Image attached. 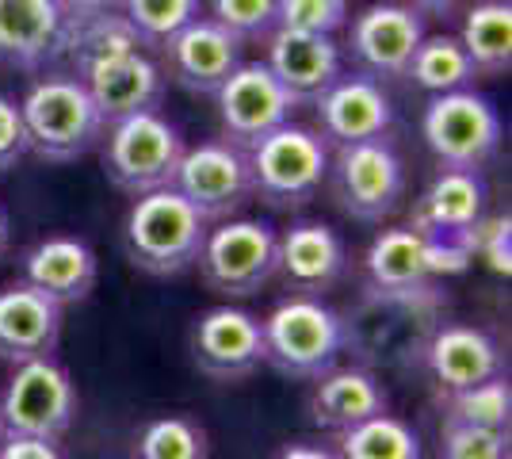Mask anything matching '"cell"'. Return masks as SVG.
I'll return each mask as SVG.
<instances>
[{
	"label": "cell",
	"mask_w": 512,
	"mask_h": 459,
	"mask_svg": "<svg viewBox=\"0 0 512 459\" xmlns=\"http://www.w3.org/2000/svg\"><path fill=\"white\" fill-rule=\"evenodd\" d=\"M20 115L27 127V153L54 165L92 153L107 127L85 81L62 69H50L31 81L20 100Z\"/></svg>",
	"instance_id": "cell-1"
},
{
	"label": "cell",
	"mask_w": 512,
	"mask_h": 459,
	"mask_svg": "<svg viewBox=\"0 0 512 459\" xmlns=\"http://www.w3.org/2000/svg\"><path fill=\"white\" fill-rule=\"evenodd\" d=\"M211 222L195 211L176 188H157L130 203L123 222V245L134 268L150 276H184L195 268Z\"/></svg>",
	"instance_id": "cell-2"
},
{
	"label": "cell",
	"mask_w": 512,
	"mask_h": 459,
	"mask_svg": "<svg viewBox=\"0 0 512 459\" xmlns=\"http://www.w3.org/2000/svg\"><path fill=\"white\" fill-rule=\"evenodd\" d=\"M264 329V364L287 379H318L344 352V318L314 295H287L272 306Z\"/></svg>",
	"instance_id": "cell-3"
},
{
	"label": "cell",
	"mask_w": 512,
	"mask_h": 459,
	"mask_svg": "<svg viewBox=\"0 0 512 459\" xmlns=\"http://www.w3.org/2000/svg\"><path fill=\"white\" fill-rule=\"evenodd\" d=\"M245 153H249L253 199L276 211H299L325 188L329 142L310 127L283 123Z\"/></svg>",
	"instance_id": "cell-4"
},
{
	"label": "cell",
	"mask_w": 512,
	"mask_h": 459,
	"mask_svg": "<svg viewBox=\"0 0 512 459\" xmlns=\"http://www.w3.org/2000/svg\"><path fill=\"white\" fill-rule=\"evenodd\" d=\"M184 150L188 146L180 131L161 111H138L127 119H115L107 123L100 138V161H104L107 180L134 199L157 188H172Z\"/></svg>",
	"instance_id": "cell-5"
},
{
	"label": "cell",
	"mask_w": 512,
	"mask_h": 459,
	"mask_svg": "<svg viewBox=\"0 0 512 459\" xmlns=\"http://www.w3.org/2000/svg\"><path fill=\"white\" fill-rule=\"evenodd\" d=\"M421 134L444 169L482 173L501 150V115L490 96L474 88L436 92L421 115Z\"/></svg>",
	"instance_id": "cell-6"
},
{
	"label": "cell",
	"mask_w": 512,
	"mask_h": 459,
	"mask_svg": "<svg viewBox=\"0 0 512 459\" xmlns=\"http://www.w3.org/2000/svg\"><path fill=\"white\" fill-rule=\"evenodd\" d=\"M279 234L260 219L214 222L199 249V280L226 299H249L276 280Z\"/></svg>",
	"instance_id": "cell-7"
},
{
	"label": "cell",
	"mask_w": 512,
	"mask_h": 459,
	"mask_svg": "<svg viewBox=\"0 0 512 459\" xmlns=\"http://www.w3.org/2000/svg\"><path fill=\"white\" fill-rule=\"evenodd\" d=\"M81 410L77 383L54 356L16 364L8 387L0 394V425L4 437L62 440Z\"/></svg>",
	"instance_id": "cell-8"
},
{
	"label": "cell",
	"mask_w": 512,
	"mask_h": 459,
	"mask_svg": "<svg viewBox=\"0 0 512 459\" xmlns=\"http://www.w3.org/2000/svg\"><path fill=\"white\" fill-rule=\"evenodd\" d=\"M325 184L348 219L383 222L406 199V165L390 142H356L333 146Z\"/></svg>",
	"instance_id": "cell-9"
},
{
	"label": "cell",
	"mask_w": 512,
	"mask_h": 459,
	"mask_svg": "<svg viewBox=\"0 0 512 459\" xmlns=\"http://www.w3.org/2000/svg\"><path fill=\"white\" fill-rule=\"evenodd\" d=\"M172 188L192 203L207 222L237 219L245 203L253 199V176H249V153L237 150L234 142H199L184 150Z\"/></svg>",
	"instance_id": "cell-10"
},
{
	"label": "cell",
	"mask_w": 512,
	"mask_h": 459,
	"mask_svg": "<svg viewBox=\"0 0 512 459\" xmlns=\"http://www.w3.org/2000/svg\"><path fill=\"white\" fill-rule=\"evenodd\" d=\"M214 108H218L226 142H234L237 150H249L264 134L291 123L299 104L291 100V92L279 85L264 62H241L214 92Z\"/></svg>",
	"instance_id": "cell-11"
},
{
	"label": "cell",
	"mask_w": 512,
	"mask_h": 459,
	"mask_svg": "<svg viewBox=\"0 0 512 459\" xmlns=\"http://www.w3.org/2000/svg\"><path fill=\"white\" fill-rule=\"evenodd\" d=\"M192 364L214 383H237L264 364V329L245 306H211L192 322L188 333Z\"/></svg>",
	"instance_id": "cell-12"
},
{
	"label": "cell",
	"mask_w": 512,
	"mask_h": 459,
	"mask_svg": "<svg viewBox=\"0 0 512 459\" xmlns=\"http://www.w3.org/2000/svg\"><path fill=\"white\" fill-rule=\"evenodd\" d=\"M425 39V16L402 0L367 4L348 27V54L363 77L390 81L406 77L417 46Z\"/></svg>",
	"instance_id": "cell-13"
},
{
	"label": "cell",
	"mask_w": 512,
	"mask_h": 459,
	"mask_svg": "<svg viewBox=\"0 0 512 459\" xmlns=\"http://www.w3.org/2000/svg\"><path fill=\"white\" fill-rule=\"evenodd\" d=\"M318 134L329 146H356V142H383L394 131V100L386 88L363 73L337 77L314 100Z\"/></svg>",
	"instance_id": "cell-14"
},
{
	"label": "cell",
	"mask_w": 512,
	"mask_h": 459,
	"mask_svg": "<svg viewBox=\"0 0 512 459\" xmlns=\"http://www.w3.org/2000/svg\"><path fill=\"white\" fill-rule=\"evenodd\" d=\"M482 219H486V180L467 169H440L413 203L409 230H417L428 241L467 249L470 230Z\"/></svg>",
	"instance_id": "cell-15"
},
{
	"label": "cell",
	"mask_w": 512,
	"mask_h": 459,
	"mask_svg": "<svg viewBox=\"0 0 512 459\" xmlns=\"http://www.w3.org/2000/svg\"><path fill=\"white\" fill-rule=\"evenodd\" d=\"M344 272H348V245L329 222L302 219L279 234L276 276L291 295L321 299L325 291L341 284Z\"/></svg>",
	"instance_id": "cell-16"
},
{
	"label": "cell",
	"mask_w": 512,
	"mask_h": 459,
	"mask_svg": "<svg viewBox=\"0 0 512 459\" xmlns=\"http://www.w3.org/2000/svg\"><path fill=\"white\" fill-rule=\"evenodd\" d=\"M241 66V43L214 20H192L161 46V69L192 96H214Z\"/></svg>",
	"instance_id": "cell-17"
},
{
	"label": "cell",
	"mask_w": 512,
	"mask_h": 459,
	"mask_svg": "<svg viewBox=\"0 0 512 459\" xmlns=\"http://www.w3.org/2000/svg\"><path fill=\"white\" fill-rule=\"evenodd\" d=\"M69 20L58 0H0V62L43 73L65 58Z\"/></svg>",
	"instance_id": "cell-18"
},
{
	"label": "cell",
	"mask_w": 512,
	"mask_h": 459,
	"mask_svg": "<svg viewBox=\"0 0 512 459\" xmlns=\"http://www.w3.org/2000/svg\"><path fill=\"white\" fill-rule=\"evenodd\" d=\"M62 314L50 295L39 287L12 280L0 287V360L4 364H27L58 352L62 341Z\"/></svg>",
	"instance_id": "cell-19"
},
{
	"label": "cell",
	"mask_w": 512,
	"mask_h": 459,
	"mask_svg": "<svg viewBox=\"0 0 512 459\" xmlns=\"http://www.w3.org/2000/svg\"><path fill=\"white\" fill-rule=\"evenodd\" d=\"M92 104L100 108L104 123L127 119L138 111H157L165 100V69L146 50H127L119 58H107L100 66L81 73Z\"/></svg>",
	"instance_id": "cell-20"
},
{
	"label": "cell",
	"mask_w": 512,
	"mask_h": 459,
	"mask_svg": "<svg viewBox=\"0 0 512 459\" xmlns=\"http://www.w3.org/2000/svg\"><path fill=\"white\" fill-rule=\"evenodd\" d=\"M20 280L39 287L58 306L85 303L100 280V257L85 238L54 234V238H43L31 249H23Z\"/></svg>",
	"instance_id": "cell-21"
},
{
	"label": "cell",
	"mask_w": 512,
	"mask_h": 459,
	"mask_svg": "<svg viewBox=\"0 0 512 459\" xmlns=\"http://www.w3.org/2000/svg\"><path fill=\"white\" fill-rule=\"evenodd\" d=\"M268 58L279 85L291 92L295 104H314L325 88L341 77V46L329 35H302V31H272L268 35Z\"/></svg>",
	"instance_id": "cell-22"
},
{
	"label": "cell",
	"mask_w": 512,
	"mask_h": 459,
	"mask_svg": "<svg viewBox=\"0 0 512 459\" xmlns=\"http://www.w3.org/2000/svg\"><path fill=\"white\" fill-rule=\"evenodd\" d=\"M421 356H425L428 375L448 394L486 383L493 375H501V364H505L501 345L490 333L478 326H463V322L432 329L428 341L421 345Z\"/></svg>",
	"instance_id": "cell-23"
},
{
	"label": "cell",
	"mask_w": 512,
	"mask_h": 459,
	"mask_svg": "<svg viewBox=\"0 0 512 459\" xmlns=\"http://www.w3.org/2000/svg\"><path fill=\"white\" fill-rule=\"evenodd\" d=\"M386 406H390V394L383 379L360 364H348V368L333 364L329 372L314 379V391L306 398L310 421L329 433H344L367 417L386 414Z\"/></svg>",
	"instance_id": "cell-24"
},
{
	"label": "cell",
	"mask_w": 512,
	"mask_h": 459,
	"mask_svg": "<svg viewBox=\"0 0 512 459\" xmlns=\"http://www.w3.org/2000/svg\"><path fill=\"white\" fill-rule=\"evenodd\" d=\"M367 280L375 291L386 295H413V291H428L432 272V245L409 226H390L383 234H375V241L367 245Z\"/></svg>",
	"instance_id": "cell-25"
},
{
	"label": "cell",
	"mask_w": 512,
	"mask_h": 459,
	"mask_svg": "<svg viewBox=\"0 0 512 459\" xmlns=\"http://www.w3.org/2000/svg\"><path fill=\"white\" fill-rule=\"evenodd\" d=\"M467 50L474 77H509L512 69V4L509 0H478L463 16L455 35Z\"/></svg>",
	"instance_id": "cell-26"
},
{
	"label": "cell",
	"mask_w": 512,
	"mask_h": 459,
	"mask_svg": "<svg viewBox=\"0 0 512 459\" xmlns=\"http://www.w3.org/2000/svg\"><path fill=\"white\" fill-rule=\"evenodd\" d=\"M333 448L341 459H421V437L394 414H375L344 429Z\"/></svg>",
	"instance_id": "cell-27"
},
{
	"label": "cell",
	"mask_w": 512,
	"mask_h": 459,
	"mask_svg": "<svg viewBox=\"0 0 512 459\" xmlns=\"http://www.w3.org/2000/svg\"><path fill=\"white\" fill-rule=\"evenodd\" d=\"M406 77H413L421 88L436 92H455V88H470L474 81V66H470L467 50L455 35H425L413 62H409Z\"/></svg>",
	"instance_id": "cell-28"
},
{
	"label": "cell",
	"mask_w": 512,
	"mask_h": 459,
	"mask_svg": "<svg viewBox=\"0 0 512 459\" xmlns=\"http://www.w3.org/2000/svg\"><path fill=\"white\" fill-rule=\"evenodd\" d=\"M211 444H207V429L184 414L153 417L142 425V433L134 437V452L130 459H207Z\"/></svg>",
	"instance_id": "cell-29"
},
{
	"label": "cell",
	"mask_w": 512,
	"mask_h": 459,
	"mask_svg": "<svg viewBox=\"0 0 512 459\" xmlns=\"http://www.w3.org/2000/svg\"><path fill=\"white\" fill-rule=\"evenodd\" d=\"M512 391L505 375H493L486 383H474L448 394L444 425H467V429H509Z\"/></svg>",
	"instance_id": "cell-30"
},
{
	"label": "cell",
	"mask_w": 512,
	"mask_h": 459,
	"mask_svg": "<svg viewBox=\"0 0 512 459\" xmlns=\"http://www.w3.org/2000/svg\"><path fill=\"white\" fill-rule=\"evenodd\" d=\"M199 8L203 0H123L119 4L123 20L134 27L142 46H153V50H161L176 31L199 20Z\"/></svg>",
	"instance_id": "cell-31"
},
{
	"label": "cell",
	"mask_w": 512,
	"mask_h": 459,
	"mask_svg": "<svg viewBox=\"0 0 512 459\" xmlns=\"http://www.w3.org/2000/svg\"><path fill=\"white\" fill-rule=\"evenodd\" d=\"M211 16L222 31H230L237 43H268L276 31V0H207Z\"/></svg>",
	"instance_id": "cell-32"
},
{
	"label": "cell",
	"mask_w": 512,
	"mask_h": 459,
	"mask_svg": "<svg viewBox=\"0 0 512 459\" xmlns=\"http://www.w3.org/2000/svg\"><path fill=\"white\" fill-rule=\"evenodd\" d=\"M348 23V0H276L279 31L302 35H337Z\"/></svg>",
	"instance_id": "cell-33"
},
{
	"label": "cell",
	"mask_w": 512,
	"mask_h": 459,
	"mask_svg": "<svg viewBox=\"0 0 512 459\" xmlns=\"http://www.w3.org/2000/svg\"><path fill=\"white\" fill-rule=\"evenodd\" d=\"M440 459H509V429H440Z\"/></svg>",
	"instance_id": "cell-34"
},
{
	"label": "cell",
	"mask_w": 512,
	"mask_h": 459,
	"mask_svg": "<svg viewBox=\"0 0 512 459\" xmlns=\"http://www.w3.org/2000/svg\"><path fill=\"white\" fill-rule=\"evenodd\" d=\"M470 257H482L497 276H509V215L505 219H482L467 238Z\"/></svg>",
	"instance_id": "cell-35"
},
{
	"label": "cell",
	"mask_w": 512,
	"mask_h": 459,
	"mask_svg": "<svg viewBox=\"0 0 512 459\" xmlns=\"http://www.w3.org/2000/svg\"><path fill=\"white\" fill-rule=\"evenodd\" d=\"M27 157V127H23L20 100L0 96V173L16 169Z\"/></svg>",
	"instance_id": "cell-36"
},
{
	"label": "cell",
	"mask_w": 512,
	"mask_h": 459,
	"mask_svg": "<svg viewBox=\"0 0 512 459\" xmlns=\"http://www.w3.org/2000/svg\"><path fill=\"white\" fill-rule=\"evenodd\" d=\"M0 459H65L58 440L39 437H4L0 440Z\"/></svg>",
	"instance_id": "cell-37"
},
{
	"label": "cell",
	"mask_w": 512,
	"mask_h": 459,
	"mask_svg": "<svg viewBox=\"0 0 512 459\" xmlns=\"http://www.w3.org/2000/svg\"><path fill=\"white\" fill-rule=\"evenodd\" d=\"M119 4H123V0H58V8L65 12V20L69 23L111 16V12H119Z\"/></svg>",
	"instance_id": "cell-38"
},
{
	"label": "cell",
	"mask_w": 512,
	"mask_h": 459,
	"mask_svg": "<svg viewBox=\"0 0 512 459\" xmlns=\"http://www.w3.org/2000/svg\"><path fill=\"white\" fill-rule=\"evenodd\" d=\"M272 459H341V456H337V448H329L321 440H291V444L276 448Z\"/></svg>",
	"instance_id": "cell-39"
},
{
	"label": "cell",
	"mask_w": 512,
	"mask_h": 459,
	"mask_svg": "<svg viewBox=\"0 0 512 459\" xmlns=\"http://www.w3.org/2000/svg\"><path fill=\"white\" fill-rule=\"evenodd\" d=\"M463 0H409V8H417L421 16H451Z\"/></svg>",
	"instance_id": "cell-40"
},
{
	"label": "cell",
	"mask_w": 512,
	"mask_h": 459,
	"mask_svg": "<svg viewBox=\"0 0 512 459\" xmlns=\"http://www.w3.org/2000/svg\"><path fill=\"white\" fill-rule=\"evenodd\" d=\"M8 249H12V219H8V211L0 207V261H4Z\"/></svg>",
	"instance_id": "cell-41"
},
{
	"label": "cell",
	"mask_w": 512,
	"mask_h": 459,
	"mask_svg": "<svg viewBox=\"0 0 512 459\" xmlns=\"http://www.w3.org/2000/svg\"><path fill=\"white\" fill-rule=\"evenodd\" d=\"M0 440H4V425H0Z\"/></svg>",
	"instance_id": "cell-42"
}]
</instances>
